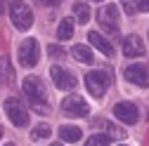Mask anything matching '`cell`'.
<instances>
[{
    "mask_svg": "<svg viewBox=\"0 0 149 146\" xmlns=\"http://www.w3.org/2000/svg\"><path fill=\"white\" fill-rule=\"evenodd\" d=\"M10 19H12V24L19 31H29L31 24H33V12H31V7L26 3L14 0V3L10 5Z\"/></svg>",
    "mask_w": 149,
    "mask_h": 146,
    "instance_id": "1",
    "label": "cell"
},
{
    "mask_svg": "<svg viewBox=\"0 0 149 146\" xmlns=\"http://www.w3.org/2000/svg\"><path fill=\"white\" fill-rule=\"evenodd\" d=\"M17 59H19V64L26 66V68L36 66L38 59H40V45H38V40H36V38H26L19 45V50H17Z\"/></svg>",
    "mask_w": 149,
    "mask_h": 146,
    "instance_id": "2",
    "label": "cell"
},
{
    "mask_svg": "<svg viewBox=\"0 0 149 146\" xmlns=\"http://www.w3.org/2000/svg\"><path fill=\"white\" fill-rule=\"evenodd\" d=\"M109 83H111V76H109L107 71H90L88 76H85V87H88V92H90L92 97H97V99L104 97Z\"/></svg>",
    "mask_w": 149,
    "mask_h": 146,
    "instance_id": "3",
    "label": "cell"
},
{
    "mask_svg": "<svg viewBox=\"0 0 149 146\" xmlns=\"http://www.w3.org/2000/svg\"><path fill=\"white\" fill-rule=\"evenodd\" d=\"M22 90H24V94L29 97V101H31V104H38V106H40V104L45 101V97H47L43 80H40V78H36V76H29V78H24V83H22Z\"/></svg>",
    "mask_w": 149,
    "mask_h": 146,
    "instance_id": "4",
    "label": "cell"
},
{
    "mask_svg": "<svg viewBox=\"0 0 149 146\" xmlns=\"http://www.w3.org/2000/svg\"><path fill=\"white\" fill-rule=\"evenodd\" d=\"M5 113H7V118H10L17 127H26V125H29V111L24 108V104H22L19 99H14V97L5 99Z\"/></svg>",
    "mask_w": 149,
    "mask_h": 146,
    "instance_id": "5",
    "label": "cell"
},
{
    "mask_svg": "<svg viewBox=\"0 0 149 146\" xmlns=\"http://www.w3.org/2000/svg\"><path fill=\"white\" fill-rule=\"evenodd\" d=\"M62 111H64L66 116L83 118V116L90 113V106H88V101H85L83 97H78V94H69V97L62 99Z\"/></svg>",
    "mask_w": 149,
    "mask_h": 146,
    "instance_id": "6",
    "label": "cell"
},
{
    "mask_svg": "<svg viewBox=\"0 0 149 146\" xmlns=\"http://www.w3.org/2000/svg\"><path fill=\"white\" fill-rule=\"evenodd\" d=\"M123 76L128 83H133L137 87H147L149 85V68L144 64H128L123 68Z\"/></svg>",
    "mask_w": 149,
    "mask_h": 146,
    "instance_id": "7",
    "label": "cell"
},
{
    "mask_svg": "<svg viewBox=\"0 0 149 146\" xmlns=\"http://www.w3.org/2000/svg\"><path fill=\"white\" fill-rule=\"evenodd\" d=\"M97 21L104 31L109 33H116L118 31V7L116 5H104L100 12H97Z\"/></svg>",
    "mask_w": 149,
    "mask_h": 146,
    "instance_id": "8",
    "label": "cell"
},
{
    "mask_svg": "<svg viewBox=\"0 0 149 146\" xmlns=\"http://www.w3.org/2000/svg\"><path fill=\"white\" fill-rule=\"evenodd\" d=\"M50 78H52V83H54L57 90H73V87H76L73 73H69L62 66H50Z\"/></svg>",
    "mask_w": 149,
    "mask_h": 146,
    "instance_id": "9",
    "label": "cell"
},
{
    "mask_svg": "<svg viewBox=\"0 0 149 146\" xmlns=\"http://www.w3.org/2000/svg\"><path fill=\"white\" fill-rule=\"evenodd\" d=\"M114 116H116L121 123H125V125H135V123L140 120L137 106L130 104V101H121V104H116V106H114Z\"/></svg>",
    "mask_w": 149,
    "mask_h": 146,
    "instance_id": "10",
    "label": "cell"
},
{
    "mask_svg": "<svg viewBox=\"0 0 149 146\" xmlns=\"http://www.w3.org/2000/svg\"><path fill=\"white\" fill-rule=\"evenodd\" d=\"M123 54H125V57H130V59H133V57H142V54H144V40L140 38V35H128V38L123 40Z\"/></svg>",
    "mask_w": 149,
    "mask_h": 146,
    "instance_id": "11",
    "label": "cell"
},
{
    "mask_svg": "<svg viewBox=\"0 0 149 146\" xmlns=\"http://www.w3.org/2000/svg\"><path fill=\"white\" fill-rule=\"evenodd\" d=\"M88 40H90V45L92 47H97L104 57H114V47H111V43L104 38L102 33H97V31H90L88 33Z\"/></svg>",
    "mask_w": 149,
    "mask_h": 146,
    "instance_id": "12",
    "label": "cell"
},
{
    "mask_svg": "<svg viewBox=\"0 0 149 146\" xmlns=\"http://www.w3.org/2000/svg\"><path fill=\"white\" fill-rule=\"evenodd\" d=\"M71 57L81 61V64H92V50L88 45H73L71 47Z\"/></svg>",
    "mask_w": 149,
    "mask_h": 146,
    "instance_id": "13",
    "label": "cell"
},
{
    "mask_svg": "<svg viewBox=\"0 0 149 146\" xmlns=\"http://www.w3.org/2000/svg\"><path fill=\"white\" fill-rule=\"evenodd\" d=\"M59 137H62V141L73 144V141L81 139V127H76V125H62L59 127Z\"/></svg>",
    "mask_w": 149,
    "mask_h": 146,
    "instance_id": "14",
    "label": "cell"
},
{
    "mask_svg": "<svg viewBox=\"0 0 149 146\" xmlns=\"http://www.w3.org/2000/svg\"><path fill=\"white\" fill-rule=\"evenodd\" d=\"M14 80V71H12V66H10V59H0V83H5V85H10Z\"/></svg>",
    "mask_w": 149,
    "mask_h": 146,
    "instance_id": "15",
    "label": "cell"
},
{
    "mask_svg": "<svg viewBox=\"0 0 149 146\" xmlns=\"http://www.w3.org/2000/svg\"><path fill=\"white\" fill-rule=\"evenodd\" d=\"M73 35V19H62L59 28H57V38L59 40H69Z\"/></svg>",
    "mask_w": 149,
    "mask_h": 146,
    "instance_id": "16",
    "label": "cell"
},
{
    "mask_svg": "<svg viewBox=\"0 0 149 146\" xmlns=\"http://www.w3.org/2000/svg\"><path fill=\"white\" fill-rule=\"evenodd\" d=\"M73 14H76V19L81 24H88L90 21V7L85 3H73Z\"/></svg>",
    "mask_w": 149,
    "mask_h": 146,
    "instance_id": "17",
    "label": "cell"
},
{
    "mask_svg": "<svg viewBox=\"0 0 149 146\" xmlns=\"http://www.w3.org/2000/svg\"><path fill=\"white\" fill-rule=\"evenodd\" d=\"M52 134V130H50V125H38V127H33L31 130V139L36 141V139H45V137H50Z\"/></svg>",
    "mask_w": 149,
    "mask_h": 146,
    "instance_id": "18",
    "label": "cell"
},
{
    "mask_svg": "<svg viewBox=\"0 0 149 146\" xmlns=\"http://www.w3.org/2000/svg\"><path fill=\"white\" fill-rule=\"evenodd\" d=\"M85 146H109V137L107 134H92L85 141Z\"/></svg>",
    "mask_w": 149,
    "mask_h": 146,
    "instance_id": "19",
    "label": "cell"
},
{
    "mask_svg": "<svg viewBox=\"0 0 149 146\" xmlns=\"http://www.w3.org/2000/svg\"><path fill=\"white\" fill-rule=\"evenodd\" d=\"M121 5H123V10H125L128 14L140 12V3H135V0H121Z\"/></svg>",
    "mask_w": 149,
    "mask_h": 146,
    "instance_id": "20",
    "label": "cell"
},
{
    "mask_svg": "<svg viewBox=\"0 0 149 146\" xmlns=\"http://www.w3.org/2000/svg\"><path fill=\"white\" fill-rule=\"evenodd\" d=\"M47 54H50V57H54V59H62V57H64V50L57 47V45H50V47H47Z\"/></svg>",
    "mask_w": 149,
    "mask_h": 146,
    "instance_id": "21",
    "label": "cell"
},
{
    "mask_svg": "<svg viewBox=\"0 0 149 146\" xmlns=\"http://www.w3.org/2000/svg\"><path fill=\"white\" fill-rule=\"evenodd\" d=\"M109 134H114V137H123V132H121V130H116L114 125H109Z\"/></svg>",
    "mask_w": 149,
    "mask_h": 146,
    "instance_id": "22",
    "label": "cell"
},
{
    "mask_svg": "<svg viewBox=\"0 0 149 146\" xmlns=\"http://www.w3.org/2000/svg\"><path fill=\"white\" fill-rule=\"evenodd\" d=\"M38 3H40V5H59L62 0H38Z\"/></svg>",
    "mask_w": 149,
    "mask_h": 146,
    "instance_id": "23",
    "label": "cell"
},
{
    "mask_svg": "<svg viewBox=\"0 0 149 146\" xmlns=\"http://www.w3.org/2000/svg\"><path fill=\"white\" fill-rule=\"evenodd\" d=\"M140 10H142V12H149V0H142V3H140Z\"/></svg>",
    "mask_w": 149,
    "mask_h": 146,
    "instance_id": "24",
    "label": "cell"
},
{
    "mask_svg": "<svg viewBox=\"0 0 149 146\" xmlns=\"http://www.w3.org/2000/svg\"><path fill=\"white\" fill-rule=\"evenodd\" d=\"M90 3H104V0H90Z\"/></svg>",
    "mask_w": 149,
    "mask_h": 146,
    "instance_id": "25",
    "label": "cell"
},
{
    "mask_svg": "<svg viewBox=\"0 0 149 146\" xmlns=\"http://www.w3.org/2000/svg\"><path fill=\"white\" fill-rule=\"evenodd\" d=\"M0 12H3V0H0Z\"/></svg>",
    "mask_w": 149,
    "mask_h": 146,
    "instance_id": "26",
    "label": "cell"
},
{
    "mask_svg": "<svg viewBox=\"0 0 149 146\" xmlns=\"http://www.w3.org/2000/svg\"><path fill=\"white\" fill-rule=\"evenodd\" d=\"M50 146H62V144H50Z\"/></svg>",
    "mask_w": 149,
    "mask_h": 146,
    "instance_id": "27",
    "label": "cell"
},
{
    "mask_svg": "<svg viewBox=\"0 0 149 146\" xmlns=\"http://www.w3.org/2000/svg\"><path fill=\"white\" fill-rule=\"evenodd\" d=\"M0 137H3V127H0Z\"/></svg>",
    "mask_w": 149,
    "mask_h": 146,
    "instance_id": "28",
    "label": "cell"
},
{
    "mask_svg": "<svg viewBox=\"0 0 149 146\" xmlns=\"http://www.w3.org/2000/svg\"><path fill=\"white\" fill-rule=\"evenodd\" d=\"M5 146H14V144H5Z\"/></svg>",
    "mask_w": 149,
    "mask_h": 146,
    "instance_id": "29",
    "label": "cell"
},
{
    "mask_svg": "<svg viewBox=\"0 0 149 146\" xmlns=\"http://www.w3.org/2000/svg\"><path fill=\"white\" fill-rule=\"evenodd\" d=\"M147 118H149V113H147Z\"/></svg>",
    "mask_w": 149,
    "mask_h": 146,
    "instance_id": "30",
    "label": "cell"
}]
</instances>
